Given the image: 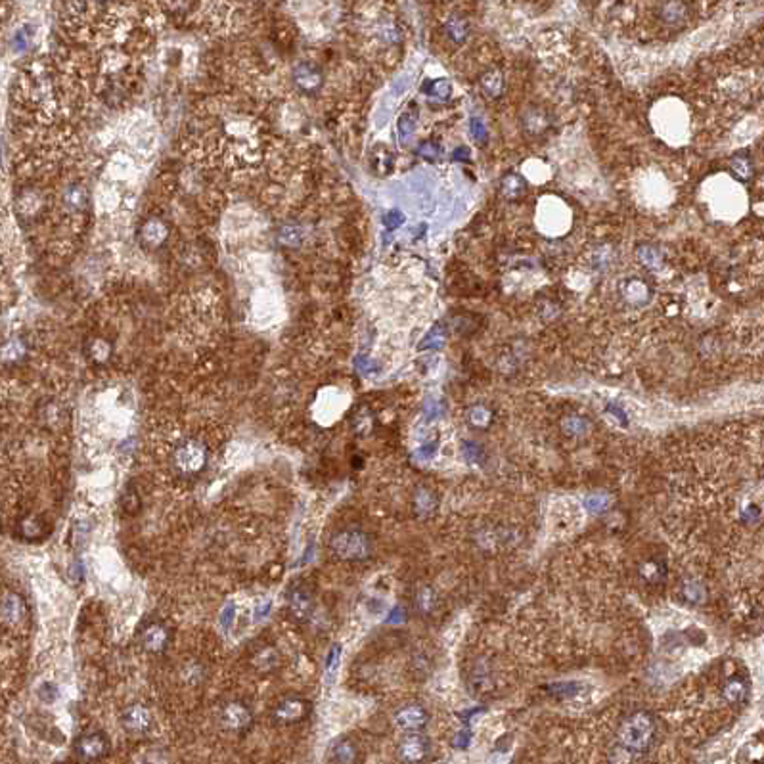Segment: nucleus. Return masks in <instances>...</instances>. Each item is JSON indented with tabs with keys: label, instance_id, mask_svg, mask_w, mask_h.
Returning a JSON list of instances; mask_svg holds the SVG:
<instances>
[{
	"label": "nucleus",
	"instance_id": "nucleus-37",
	"mask_svg": "<svg viewBox=\"0 0 764 764\" xmlns=\"http://www.w3.org/2000/svg\"><path fill=\"white\" fill-rule=\"evenodd\" d=\"M163 2L171 12H186L190 6V0H163Z\"/></svg>",
	"mask_w": 764,
	"mask_h": 764
},
{
	"label": "nucleus",
	"instance_id": "nucleus-35",
	"mask_svg": "<svg viewBox=\"0 0 764 764\" xmlns=\"http://www.w3.org/2000/svg\"><path fill=\"white\" fill-rule=\"evenodd\" d=\"M472 133H473V138H475V142H479V144L487 142V128H485V125H483V121L477 119V117H473L472 119Z\"/></svg>",
	"mask_w": 764,
	"mask_h": 764
},
{
	"label": "nucleus",
	"instance_id": "nucleus-10",
	"mask_svg": "<svg viewBox=\"0 0 764 764\" xmlns=\"http://www.w3.org/2000/svg\"><path fill=\"white\" fill-rule=\"evenodd\" d=\"M619 293H621L622 301H627L629 305H634V307H642L645 303H650L653 295L652 285L647 284L645 280L638 276H630L627 280H622L619 284Z\"/></svg>",
	"mask_w": 764,
	"mask_h": 764
},
{
	"label": "nucleus",
	"instance_id": "nucleus-13",
	"mask_svg": "<svg viewBox=\"0 0 764 764\" xmlns=\"http://www.w3.org/2000/svg\"><path fill=\"white\" fill-rule=\"evenodd\" d=\"M427 753V742L426 737H421L420 734H410L406 735L405 740L398 745V757L405 763H418L421 758L426 757Z\"/></svg>",
	"mask_w": 764,
	"mask_h": 764
},
{
	"label": "nucleus",
	"instance_id": "nucleus-36",
	"mask_svg": "<svg viewBox=\"0 0 764 764\" xmlns=\"http://www.w3.org/2000/svg\"><path fill=\"white\" fill-rule=\"evenodd\" d=\"M403 220H405V215H403L400 211H391V213H387V215L383 217V223H385L387 228H397Z\"/></svg>",
	"mask_w": 764,
	"mask_h": 764
},
{
	"label": "nucleus",
	"instance_id": "nucleus-2",
	"mask_svg": "<svg viewBox=\"0 0 764 764\" xmlns=\"http://www.w3.org/2000/svg\"><path fill=\"white\" fill-rule=\"evenodd\" d=\"M330 548L339 560L345 562H360L366 560L372 552V542L368 539V534L360 531H341L338 532L330 542Z\"/></svg>",
	"mask_w": 764,
	"mask_h": 764
},
{
	"label": "nucleus",
	"instance_id": "nucleus-3",
	"mask_svg": "<svg viewBox=\"0 0 764 764\" xmlns=\"http://www.w3.org/2000/svg\"><path fill=\"white\" fill-rule=\"evenodd\" d=\"M112 751V742L102 730H92L84 732L73 743V753L79 761L83 763H98L104 761Z\"/></svg>",
	"mask_w": 764,
	"mask_h": 764
},
{
	"label": "nucleus",
	"instance_id": "nucleus-8",
	"mask_svg": "<svg viewBox=\"0 0 764 764\" xmlns=\"http://www.w3.org/2000/svg\"><path fill=\"white\" fill-rule=\"evenodd\" d=\"M121 728L128 735H146L151 730L153 717L151 711L142 703H133L123 709L121 712Z\"/></svg>",
	"mask_w": 764,
	"mask_h": 764
},
{
	"label": "nucleus",
	"instance_id": "nucleus-31",
	"mask_svg": "<svg viewBox=\"0 0 764 764\" xmlns=\"http://www.w3.org/2000/svg\"><path fill=\"white\" fill-rule=\"evenodd\" d=\"M414 128H416V119L410 117L408 113H405L400 119H398V136L400 140H406L414 135Z\"/></svg>",
	"mask_w": 764,
	"mask_h": 764
},
{
	"label": "nucleus",
	"instance_id": "nucleus-33",
	"mask_svg": "<svg viewBox=\"0 0 764 764\" xmlns=\"http://www.w3.org/2000/svg\"><path fill=\"white\" fill-rule=\"evenodd\" d=\"M470 420H472V424L475 427H483V426H487L488 421H490V414H488L487 408H483V406H475L472 410V414H470Z\"/></svg>",
	"mask_w": 764,
	"mask_h": 764
},
{
	"label": "nucleus",
	"instance_id": "nucleus-4",
	"mask_svg": "<svg viewBox=\"0 0 764 764\" xmlns=\"http://www.w3.org/2000/svg\"><path fill=\"white\" fill-rule=\"evenodd\" d=\"M218 726L232 735H244L253 726V712L241 701H230L223 705L218 712Z\"/></svg>",
	"mask_w": 764,
	"mask_h": 764
},
{
	"label": "nucleus",
	"instance_id": "nucleus-22",
	"mask_svg": "<svg viewBox=\"0 0 764 764\" xmlns=\"http://www.w3.org/2000/svg\"><path fill=\"white\" fill-rule=\"evenodd\" d=\"M87 203H89V195H87V190L79 184H73L66 190L63 194V207L71 213V215H81L84 209H87Z\"/></svg>",
	"mask_w": 764,
	"mask_h": 764
},
{
	"label": "nucleus",
	"instance_id": "nucleus-11",
	"mask_svg": "<svg viewBox=\"0 0 764 764\" xmlns=\"http://www.w3.org/2000/svg\"><path fill=\"white\" fill-rule=\"evenodd\" d=\"M293 83L305 94H315L324 83L322 71L310 63H299L293 69Z\"/></svg>",
	"mask_w": 764,
	"mask_h": 764
},
{
	"label": "nucleus",
	"instance_id": "nucleus-29",
	"mask_svg": "<svg viewBox=\"0 0 764 764\" xmlns=\"http://www.w3.org/2000/svg\"><path fill=\"white\" fill-rule=\"evenodd\" d=\"M372 167L380 174H387L391 171V167H393V156L385 150V146H377V150H374V153H372Z\"/></svg>",
	"mask_w": 764,
	"mask_h": 764
},
{
	"label": "nucleus",
	"instance_id": "nucleus-32",
	"mask_svg": "<svg viewBox=\"0 0 764 764\" xmlns=\"http://www.w3.org/2000/svg\"><path fill=\"white\" fill-rule=\"evenodd\" d=\"M615 259V255H613V249L611 248H599L598 251H596V255H594V264L598 267V269H606L607 264H611Z\"/></svg>",
	"mask_w": 764,
	"mask_h": 764
},
{
	"label": "nucleus",
	"instance_id": "nucleus-17",
	"mask_svg": "<svg viewBox=\"0 0 764 764\" xmlns=\"http://www.w3.org/2000/svg\"><path fill=\"white\" fill-rule=\"evenodd\" d=\"M17 532L25 540L45 539L46 534H48V523L40 516L31 514V516L23 517L22 521L17 523Z\"/></svg>",
	"mask_w": 764,
	"mask_h": 764
},
{
	"label": "nucleus",
	"instance_id": "nucleus-6",
	"mask_svg": "<svg viewBox=\"0 0 764 764\" xmlns=\"http://www.w3.org/2000/svg\"><path fill=\"white\" fill-rule=\"evenodd\" d=\"M138 644L148 655H163L172 644V630L163 621H150L138 632Z\"/></svg>",
	"mask_w": 764,
	"mask_h": 764
},
{
	"label": "nucleus",
	"instance_id": "nucleus-24",
	"mask_svg": "<svg viewBox=\"0 0 764 764\" xmlns=\"http://www.w3.org/2000/svg\"><path fill=\"white\" fill-rule=\"evenodd\" d=\"M636 257L640 264L650 270H661L663 269V262H665V257L659 251V248H655L652 244L640 246L636 249Z\"/></svg>",
	"mask_w": 764,
	"mask_h": 764
},
{
	"label": "nucleus",
	"instance_id": "nucleus-26",
	"mask_svg": "<svg viewBox=\"0 0 764 764\" xmlns=\"http://www.w3.org/2000/svg\"><path fill=\"white\" fill-rule=\"evenodd\" d=\"M25 354H27V347L22 339H10L0 347V360L4 364H17L25 359Z\"/></svg>",
	"mask_w": 764,
	"mask_h": 764
},
{
	"label": "nucleus",
	"instance_id": "nucleus-25",
	"mask_svg": "<svg viewBox=\"0 0 764 764\" xmlns=\"http://www.w3.org/2000/svg\"><path fill=\"white\" fill-rule=\"evenodd\" d=\"M481 90L488 98H500L504 92V75L498 69H488L485 75L481 77Z\"/></svg>",
	"mask_w": 764,
	"mask_h": 764
},
{
	"label": "nucleus",
	"instance_id": "nucleus-23",
	"mask_svg": "<svg viewBox=\"0 0 764 764\" xmlns=\"http://www.w3.org/2000/svg\"><path fill=\"white\" fill-rule=\"evenodd\" d=\"M328 761H331V763H343V764L357 763V761H359V751H357V747H354V743H352L351 740L343 737V740H338V742L331 745Z\"/></svg>",
	"mask_w": 764,
	"mask_h": 764
},
{
	"label": "nucleus",
	"instance_id": "nucleus-21",
	"mask_svg": "<svg viewBox=\"0 0 764 764\" xmlns=\"http://www.w3.org/2000/svg\"><path fill=\"white\" fill-rule=\"evenodd\" d=\"M527 192V180L517 172H506L500 180V194L506 200H519Z\"/></svg>",
	"mask_w": 764,
	"mask_h": 764
},
{
	"label": "nucleus",
	"instance_id": "nucleus-12",
	"mask_svg": "<svg viewBox=\"0 0 764 764\" xmlns=\"http://www.w3.org/2000/svg\"><path fill=\"white\" fill-rule=\"evenodd\" d=\"M521 123H523V128L527 135L540 136L550 130L552 127V115L544 110V107H537L532 105L527 112L523 113L521 117Z\"/></svg>",
	"mask_w": 764,
	"mask_h": 764
},
{
	"label": "nucleus",
	"instance_id": "nucleus-38",
	"mask_svg": "<svg viewBox=\"0 0 764 764\" xmlns=\"http://www.w3.org/2000/svg\"><path fill=\"white\" fill-rule=\"evenodd\" d=\"M604 504H606V496H596V495H594V496H590L588 500H586V506L592 509V511H601V509L606 508Z\"/></svg>",
	"mask_w": 764,
	"mask_h": 764
},
{
	"label": "nucleus",
	"instance_id": "nucleus-5",
	"mask_svg": "<svg viewBox=\"0 0 764 764\" xmlns=\"http://www.w3.org/2000/svg\"><path fill=\"white\" fill-rule=\"evenodd\" d=\"M655 734V724L647 714H636L634 719L627 722V726L622 728L621 740L627 749H632L634 753L644 751L653 740Z\"/></svg>",
	"mask_w": 764,
	"mask_h": 764
},
{
	"label": "nucleus",
	"instance_id": "nucleus-7",
	"mask_svg": "<svg viewBox=\"0 0 764 764\" xmlns=\"http://www.w3.org/2000/svg\"><path fill=\"white\" fill-rule=\"evenodd\" d=\"M310 711H313V705L308 699L290 696L280 699L276 707L272 709V720L282 726H292V724H299L303 720H307Z\"/></svg>",
	"mask_w": 764,
	"mask_h": 764
},
{
	"label": "nucleus",
	"instance_id": "nucleus-20",
	"mask_svg": "<svg viewBox=\"0 0 764 764\" xmlns=\"http://www.w3.org/2000/svg\"><path fill=\"white\" fill-rule=\"evenodd\" d=\"M287 606H290V611L292 615H295L297 619H307L310 611H313V596L305 590V588H295L290 592V598H287Z\"/></svg>",
	"mask_w": 764,
	"mask_h": 764
},
{
	"label": "nucleus",
	"instance_id": "nucleus-15",
	"mask_svg": "<svg viewBox=\"0 0 764 764\" xmlns=\"http://www.w3.org/2000/svg\"><path fill=\"white\" fill-rule=\"evenodd\" d=\"M688 4L684 0H663L659 6L661 22L667 23L671 27L682 25L688 20Z\"/></svg>",
	"mask_w": 764,
	"mask_h": 764
},
{
	"label": "nucleus",
	"instance_id": "nucleus-19",
	"mask_svg": "<svg viewBox=\"0 0 764 764\" xmlns=\"http://www.w3.org/2000/svg\"><path fill=\"white\" fill-rule=\"evenodd\" d=\"M84 354L89 357V360L92 364H105L107 360L112 359L113 347L112 343L105 338H90L87 341V347H84Z\"/></svg>",
	"mask_w": 764,
	"mask_h": 764
},
{
	"label": "nucleus",
	"instance_id": "nucleus-28",
	"mask_svg": "<svg viewBox=\"0 0 764 764\" xmlns=\"http://www.w3.org/2000/svg\"><path fill=\"white\" fill-rule=\"evenodd\" d=\"M424 92H426L427 96L433 98V100L444 102V100L450 96L452 89H450L449 81H442V79H439V81H427L426 87H424Z\"/></svg>",
	"mask_w": 764,
	"mask_h": 764
},
{
	"label": "nucleus",
	"instance_id": "nucleus-27",
	"mask_svg": "<svg viewBox=\"0 0 764 764\" xmlns=\"http://www.w3.org/2000/svg\"><path fill=\"white\" fill-rule=\"evenodd\" d=\"M444 31H447V35H449L454 43H464L465 37H467V33H470V25H467V22H465L464 17L454 15V17H450L449 22H447Z\"/></svg>",
	"mask_w": 764,
	"mask_h": 764
},
{
	"label": "nucleus",
	"instance_id": "nucleus-39",
	"mask_svg": "<svg viewBox=\"0 0 764 764\" xmlns=\"http://www.w3.org/2000/svg\"><path fill=\"white\" fill-rule=\"evenodd\" d=\"M467 158H470V151H467V148H464V146H462L460 150L454 151V159H467Z\"/></svg>",
	"mask_w": 764,
	"mask_h": 764
},
{
	"label": "nucleus",
	"instance_id": "nucleus-40",
	"mask_svg": "<svg viewBox=\"0 0 764 764\" xmlns=\"http://www.w3.org/2000/svg\"><path fill=\"white\" fill-rule=\"evenodd\" d=\"M90 2H94L96 6L102 8V6H107V4H110V2H113V0H90Z\"/></svg>",
	"mask_w": 764,
	"mask_h": 764
},
{
	"label": "nucleus",
	"instance_id": "nucleus-16",
	"mask_svg": "<svg viewBox=\"0 0 764 764\" xmlns=\"http://www.w3.org/2000/svg\"><path fill=\"white\" fill-rule=\"evenodd\" d=\"M0 615H2V619L8 624H20L25 619V615H27V607H25V601L22 599V596L8 594L6 598L2 599V604H0Z\"/></svg>",
	"mask_w": 764,
	"mask_h": 764
},
{
	"label": "nucleus",
	"instance_id": "nucleus-30",
	"mask_svg": "<svg viewBox=\"0 0 764 764\" xmlns=\"http://www.w3.org/2000/svg\"><path fill=\"white\" fill-rule=\"evenodd\" d=\"M441 144H437L435 140H427V142L420 144V148H418V156H421L427 161H437L441 158Z\"/></svg>",
	"mask_w": 764,
	"mask_h": 764
},
{
	"label": "nucleus",
	"instance_id": "nucleus-1",
	"mask_svg": "<svg viewBox=\"0 0 764 764\" xmlns=\"http://www.w3.org/2000/svg\"><path fill=\"white\" fill-rule=\"evenodd\" d=\"M169 462L177 475L192 479L205 472L209 464V450L200 439H184L172 449Z\"/></svg>",
	"mask_w": 764,
	"mask_h": 764
},
{
	"label": "nucleus",
	"instance_id": "nucleus-34",
	"mask_svg": "<svg viewBox=\"0 0 764 764\" xmlns=\"http://www.w3.org/2000/svg\"><path fill=\"white\" fill-rule=\"evenodd\" d=\"M442 341H444V334H442L439 328H435L433 331H429V336H427L426 339H424V343H421V349H435V347H441Z\"/></svg>",
	"mask_w": 764,
	"mask_h": 764
},
{
	"label": "nucleus",
	"instance_id": "nucleus-9",
	"mask_svg": "<svg viewBox=\"0 0 764 764\" xmlns=\"http://www.w3.org/2000/svg\"><path fill=\"white\" fill-rule=\"evenodd\" d=\"M169 234H171V228L163 218H148L140 228V244L146 251H158L165 246Z\"/></svg>",
	"mask_w": 764,
	"mask_h": 764
},
{
	"label": "nucleus",
	"instance_id": "nucleus-18",
	"mask_svg": "<svg viewBox=\"0 0 764 764\" xmlns=\"http://www.w3.org/2000/svg\"><path fill=\"white\" fill-rule=\"evenodd\" d=\"M730 171L734 174L735 179L742 180V182H747L755 177V161H753V156L749 151H737L735 156H732L730 159Z\"/></svg>",
	"mask_w": 764,
	"mask_h": 764
},
{
	"label": "nucleus",
	"instance_id": "nucleus-14",
	"mask_svg": "<svg viewBox=\"0 0 764 764\" xmlns=\"http://www.w3.org/2000/svg\"><path fill=\"white\" fill-rule=\"evenodd\" d=\"M427 714L426 711L418 707V705H410V707H405L395 714V724H397L400 730H406V732H414V730H420L421 726H426Z\"/></svg>",
	"mask_w": 764,
	"mask_h": 764
}]
</instances>
